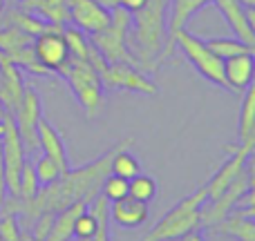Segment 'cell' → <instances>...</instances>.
Here are the masks:
<instances>
[{
	"label": "cell",
	"mask_w": 255,
	"mask_h": 241,
	"mask_svg": "<svg viewBox=\"0 0 255 241\" xmlns=\"http://www.w3.org/2000/svg\"><path fill=\"white\" fill-rule=\"evenodd\" d=\"M166 4L168 0H145L143 7L132 11L128 49L134 56L141 72L157 70L161 52L166 45Z\"/></svg>",
	"instance_id": "6da1fadb"
},
{
	"label": "cell",
	"mask_w": 255,
	"mask_h": 241,
	"mask_svg": "<svg viewBox=\"0 0 255 241\" xmlns=\"http://www.w3.org/2000/svg\"><path fill=\"white\" fill-rule=\"evenodd\" d=\"M206 201H208V190H206V185H202L193 194H188L179 203H175L154 224V228L145 235L143 241H170V239L184 237V235L193 233V230H199L202 228L199 210H202V206Z\"/></svg>",
	"instance_id": "7a4b0ae2"
},
{
	"label": "cell",
	"mask_w": 255,
	"mask_h": 241,
	"mask_svg": "<svg viewBox=\"0 0 255 241\" xmlns=\"http://www.w3.org/2000/svg\"><path fill=\"white\" fill-rule=\"evenodd\" d=\"M88 61L97 70L103 89H130V92H139L145 96H154L159 92L157 85L139 67L130 65V63H106L92 45L88 49Z\"/></svg>",
	"instance_id": "3957f363"
},
{
	"label": "cell",
	"mask_w": 255,
	"mask_h": 241,
	"mask_svg": "<svg viewBox=\"0 0 255 241\" xmlns=\"http://www.w3.org/2000/svg\"><path fill=\"white\" fill-rule=\"evenodd\" d=\"M132 16L130 11L117 7L110 9V22L97 34H90V45L103 56L106 63H130L136 67L134 56L128 49V31H130Z\"/></svg>",
	"instance_id": "277c9868"
},
{
	"label": "cell",
	"mask_w": 255,
	"mask_h": 241,
	"mask_svg": "<svg viewBox=\"0 0 255 241\" xmlns=\"http://www.w3.org/2000/svg\"><path fill=\"white\" fill-rule=\"evenodd\" d=\"M58 74L67 80V85L72 87L76 101H79L81 107L85 110V114H88L90 119H97L99 112L103 110V87H101L97 70L90 65V61L70 56L67 65L63 67Z\"/></svg>",
	"instance_id": "5b68a950"
},
{
	"label": "cell",
	"mask_w": 255,
	"mask_h": 241,
	"mask_svg": "<svg viewBox=\"0 0 255 241\" xmlns=\"http://www.w3.org/2000/svg\"><path fill=\"white\" fill-rule=\"evenodd\" d=\"M172 45H177V47L181 49V54H184V56L188 58L190 65L197 70V74H202L208 83L217 85V87H226L224 72H222L224 61L217 58L202 38H197V36L188 34L186 29H181L172 36Z\"/></svg>",
	"instance_id": "8992f818"
},
{
	"label": "cell",
	"mask_w": 255,
	"mask_h": 241,
	"mask_svg": "<svg viewBox=\"0 0 255 241\" xmlns=\"http://www.w3.org/2000/svg\"><path fill=\"white\" fill-rule=\"evenodd\" d=\"M2 170H4V190L11 197L20 194V172L25 165V148H22L20 134L16 130V123H13V114H4L2 119Z\"/></svg>",
	"instance_id": "52a82bcc"
},
{
	"label": "cell",
	"mask_w": 255,
	"mask_h": 241,
	"mask_svg": "<svg viewBox=\"0 0 255 241\" xmlns=\"http://www.w3.org/2000/svg\"><path fill=\"white\" fill-rule=\"evenodd\" d=\"M43 116V105H40V96L34 87L22 89V98L18 103L16 112H13V123L20 134L25 154L38 152V119Z\"/></svg>",
	"instance_id": "ba28073f"
},
{
	"label": "cell",
	"mask_w": 255,
	"mask_h": 241,
	"mask_svg": "<svg viewBox=\"0 0 255 241\" xmlns=\"http://www.w3.org/2000/svg\"><path fill=\"white\" fill-rule=\"evenodd\" d=\"M34 56L45 70L52 74V72H61L63 67L70 61V49L65 45L63 38V29L61 31H45V34L36 36L34 38Z\"/></svg>",
	"instance_id": "9c48e42d"
},
{
	"label": "cell",
	"mask_w": 255,
	"mask_h": 241,
	"mask_svg": "<svg viewBox=\"0 0 255 241\" xmlns=\"http://www.w3.org/2000/svg\"><path fill=\"white\" fill-rule=\"evenodd\" d=\"M213 4L220 7L235 38L249 47H255V7H244L240 0H213Z\"/></svg>",
	"instance_id": "30bf717a"
},
{
	"label": "cell",
	"mask_w": 255,
	"mask_h": 241,
	"mask_svg": "<svg viewBox=\"0 0 255 241\" xmlns=\"http://www.w3.org/2000/svg\"><path fill=\"white\" fill-rule=\"evenodd\" d=\"M253 148L255 145H238V148H226L231 154V159L220 167V170L213 174V179L206 183V190H208V199H215L217 194H222L240 174H242L244 165L247 161L253 157Z\"/></svg>",
	"instance_id": "8fae6325"
},
{
	"label": "cell",
	"mask_w": 255,
	"mask_h": 241,
	"mask_svg": "<svg viewBox=\"0 0 255 241\" xmlns=\"http://www.w3.org/2000/svg\"><path fill=\"white\" fill-rule=\"evenodd\" d=\"M70 22L85 34H97L110 22V11L103 9L97 0H67Z\"/></svg>",
	"instance_id": "7c38bea8"
},
{
	"label": "cell",
	"mask_w": 255,
	"mask_h": 241,
	"mask_svg": "<svg viewBox=\"0 0 255 241\" xmlns=\"http://www.w3.org/2000/svg\"><path fill=\"white\" fill-rule=\"evenodd\" d=\"M206 4H213V0H172L170 18H168V36H166V45H163V52H161V58H159V61L170 56V52L175 49L172 36H175L177 31L186 29L190 18H193L197 11H202Z\"/></svg>",
	"instance_id": "4fadbf2b"
},
{
	"label": "cell",
	"mask_w": 255,
	"mask_h": 241,
	"mask_svg": "<svg viewBox=\"0 0 255 241\" xmlns=\"http://www.w3.org/2000/svg\"><path fill=\"white\" fill-rule=\"evenodd\" d=\"M222 72H224L226 89H233V92H238V94L244 92V89L253 83V72H255L253 52L226 58L224 65H222Z\"/></svg>",
	"instance_id": "5bb4252c"
},
{
	"label": "cell",
	"mask_w": 255,
	"mask_h": 241,
	"mask_svg": "<svg viewBox=\"0 0 255 241\" xmlns=\"http://www.w3.org/2000/svg\"><path fill=\"white\" fill-rule=\"evenodd\" d=\"M38 150H43L45 157H49L56 163L61 174H65V172L70 170V159H67L65 143H63L58 130L45 119V116L38 119Z\"/></svg>",
	"instance_id": "9a60e30c"
},
{
	"label": "cell",
	"mask_w": 255,
	"mask_h": 241,
	"mask_svg": "<svg viewBox=\"0 0 255 241\" xmlns=\"http://www.w3.org/2000/svg\"><path fill=\"white\" fill-rule=\"evenodd\" d=\"M215 233L233 237L238 241H255V221H253V206H238L229 217L213 226Z\"/></svg>",
	"instance_id": "2e32d148"
},
{
	"label": "cell",
	"mask_w": 255,
	"mask_h": 241,
	"mask_svg": "<svg viewBox=\"0 0 255 241\" xmlns=\"http://www.w3.org/2000/svg\"><path fill=\"white\" fill-rule=\"evenodd\" d=\"M108 212H110V221H115L119 228H139L148 221V203L136 201L132 197L112 201Z\"/></svg>",
	"instance_id": "e0dca14e"
},
{
	"label": "cell",
	"mask_w": 255,
	"mask_h": 241,
	"mask_svg": "<svg viewBox=\"0 0 255 241\" xmlns=\"http://www.w3.org/2000/svg\"><path fill=\"white\" fill-rule=\"evenodd\" d=\"M18 9L27 13L43 18L45 22L65 27L70 22V9H67V0H18Z\"/></svg>",
	"instance_id": "ac0fdd59"
},
{
	"label": "cell",
	"mask_w": 255,
	"mask_h": 241,
	"mask_svg": "<svg viewBox=\"0 0 255 241\" xmlns=\"http://www.w3.org/2000/svg\"><path fill=\"white\" fill-rule=\"evenodd\" d=\"M85 210H88V203L85 201H74V203H70V206H65L63 210L54 212L52 228H49L45 241H70L76 217H79L81 212H85Z\"/></svg>",
	"instance_id": "d6986e66"
},
{
	"label": "cell",
	"mask_w": 255,
	"mask_h": 241,
	"mask_svg": "<svg viewBox=\"0 0 255 241\" xmlns=\"http://www.w3.org/2000/svg\"><path fill=\"white\" fill-rule=\"evenodd\" d=\"M238 141H240V145H255V87H253V83L244 89L240 119H238Z\"/></svg>",
	"instance_id": "ffe728a7"
},
{
	"label": "cell",
	"mask_w": 255,
	"mask_h": 241,
	"mask_svg": "<svg viewBox=\"0 0 255 241\" xmlns=\"http://www.w3.org/2000/svg\"><path fill=\"white\" fill-rule=\"evenodd\" d=\"M157 181L150 174H134L132 179H128V197L136 199V201L150 203L154 197H157Z\"/></svg>",
	"instance_id": "44dd1931"
},
{
	"label": "cell",
	"mask_w": 255,
	"mask_h": 241,
	"mask_svg": "<svg viewBox=\"0 0 255 241\" xmlns=\"http://www.w3.org/2000/svg\"><path fill=\"white\" fill-rule=\"evenodd\" d=\"M204 43H206L208 49H211L217 58H222V61L233 58V56H238V54L253 52V47L244 45L240 38H208V40H204Z\"/></svg>",
	"instance_id": "7402d4cb"
},
{
	"label": "cell",
	"mask_w": 255,
	"mask_h": 241,
	"mask_svg": "<svg viewBox=\"0 0 255 241\" xmlns=\"http://www.w3.org/2000/svg\"><path fill=\"white\" fill-rule=\"evenodd\" d=\"M63 38H65V45H67V49H70L72 58H83V61H88L90 40H88V36H85V31H81L79 27H74V25L63 27Z\"/></svg>",
	"instance_id": "603a6c76"
},
{
	"label": "cell",
	"mask_w": 255,
	"mask_h": 241,
	"mask_svg": "<svg viewBox=\"0 0 255 241\" xmlns=\"http://www.w3.org/2000/svg\"><path fill=\"white\" fill-rule=\"evenodd\" d=\"M110 170H112V174H117V176L132 179L134 174H139L141 172V165H139V161L130 154V148H126V150H119V152L112 157Z\"/></svg>",
	"instance_id": "cb8c5ba5"
},
{
	"label": "cell",
	"mask_w": 255,
	"mask_h": 241,
	"mask_svg": "<svg viewBox=\"0 0 255 241\" xmlns=\"http://www.w3.org/2000/svg\"><path fill=\"white\" fill-rule=\"evenodd\" d=\"M99 192H101V197L108 199V203L119 201V199L128 197V179H124V176H117V174H112V172H110V174L103 179Z\"/></svg>",
	"instance_id": "d4e9b609"
},
{
	"label": "cell",
	"mask_w": 255,
	"mask_h": 241,
	"mask_svg": "<svg viewBox=\"0 0 255 241\" xmlns=\"http://www.w3.org/2000/svg\"><path fill=\"white\" fill-rule=\"evenodd\" d=\"M97 228H99L97 217H94L90 210H85V212H81V215L76 217L72 237H76V241H90L94 235H97Z\"/></svg>",
	"instance_id": "484cf974"
},
{
	"label": "cell",
	"mask_w": 255,
	"mask_h": 241,
	"mask_svg": "<svg viewBox=\"0 0 255 241\" xmlns=\"http://www.w3.org/2000/svg\"><path fill=\"white\" fill-rule=\"evenodd\" d=\"M34 172H36V179H38V185L43 188V185H49L54 183V181L61 176V170H58V165L52 161L49 157H38L34 163Z\"/></svg>",
	"instance_id": "4316f807"
},
{
	"label": "cell",
	"mask_w": 255,
	"mask_h": 241,
	"mask_svg": "<svg viewBox=\"0 0 255 241\" xmlns=\"http://www.w3.org/2000/svg\"><path fill=\"white\" fill-rule=\"evenodd\" d=\"M38 188H40V185H38V179H36L34 165H31L29 161H25V165H22V172H20V194H18V197H20L25 203H29L31 199L36 197Z\"/></svg>",
	"instance_id": "83f0119b"
},
{
	"label": "cell",
	"mask_w": 255,
	"mask_h": 241,
	"mask_svg": "<svg viewBox=\"0 0 255 241\" xmlns=\"http://www.w3.org/2000/svg\"><path fill=\"white\" fill-rule=\"evenodd\" d=\"M99 4H101L103 9H117V7H121V9H126V11H136L139 7H143L145 4V0H97Z\"/></svg>",
	"instance_id": "f1b7e54d"
},
{
	"label": "cell",
	"mask_w": 255,
	"mask_h": 241,
	"mask_svg": "<svg viewBox=\"0 0 255 241\" xmlns=\"http://www.w3.org/2000/svg\"><path fill=\"white\" fill-rule=\"evenodd\" d=\"M170 241H204V237L197 233V230H193V233L184 235V237H179V239H170Z\"/></svg>",
	"instance_id": "f546056e"
},
{
	"label": "cell",
	"mask_w": 255,
	"mask_h": 241,
	"mask_svg": "<svg viewBox=\"0 0 255 241\" xmlns=\"http://www.w3.org/2000/svg\"><path fill=\"white\" fill-rule=\"evenodd\" d=\"M20 241H36L31 235H27V233H20Z\"/></svg>",
	"instance_id": "4dcf8cb0"
},
{
	"label": "cell",
	"mask_w": 255,
	"mask_h": 241,
	"mask_svg": "<svg viewBox=\"0 0 255 241\" xmlns=\"http://www.w3.org/2000/svg\"><path fill=\"white\" fill-rule=\"evenodd\" d=\"M244 7H255V0H240Z\"/></svg>",
	"instance_id": "1f68e13d"
},
{
	"label": "cell",
	"mask_w": 255,
	"mask_h": 241,
	"mask_svg": "<svg viewBox=\"0 0 255 241\" xmlns=\"http://www.w3.org/2000/svg\"><path fill=\"white\" fill-rule=\"evenodd\" d=\"M4 114H7V110H4L2 101H0V121H2V119H4Z\"/></svg>",
	"instance_id": "d6a6232c"
},
{
	"label": "cell",
	"mask_w": 255,
	"mask_h": 241,
	"mask_svg": "<svg viewBox=\"0 0 255 241\" xmlns=\"http://www.w3.org/2000/svg\"><path fill=\"white\" fill-rule=\"evenodd\" d=\"M4 7H7V2H4V0H0V16H2V11H4Z\"/></svg>",
	"instance_id": "836d02e7"
},
{
	"label": "cell",
	"mask_w": 255,
	"mask_h": 241,
	"mask_svg": "<svg viewBox=\"0 0 255 241\" xmlns=\"http://www.w3.org/2000/svg\"><path fill=\"white\" fill-rule=\"evenodd\" d=\"M4 2H7V4H16L18 0H4Z\"/></svg>",
	"instance_id": "e575fe53"
}]
</instances>
